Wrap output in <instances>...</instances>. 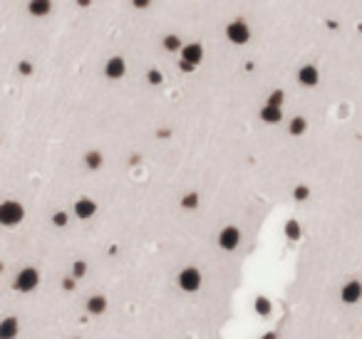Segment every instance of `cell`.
I'll return each mask as SVG.
<instances>
[{
  "instance_id": "cell-1",
  "label": "cell",
  "mask_w": 362,
  "mask_h": 339,
  "mask_svg": "<svg viewBox=\"0 0 362 339\" xmlns=\"http://www.w3.org/2000/svg\"><path fill=\"white\" fill-rule=\"evenodd\" d=\"M22 218H25V208L20 206L18 201H3L0 203V226L13 228L22 223Z\"/></svg>"
},
{
  "instance_id": "cell-2",
  "label": "cell",
  "mask_w": 362,
  "mask_h": 339,
  "mask_svg": "<svg viewBox=\"0 0 362 339\" xmlns=\"http://www.w3.org/2000/svg\"><path fill=\"white\" fill-rule=\"evenodd\" d=\"M226 38H229V42H233V45H246L248 40H250V27H248V22L241 18L231 20L229 25H226Z\"/></svg>"
},
{
  "instance_id": "cell-3",
  "label": "cell",
  "mask_w": 362,
  "mask_h": 339,
  "mask_svg": "<svg viewBox=\"0 0 362 339\" xmlns=\"http://www.w3.org/2000/svg\"><path fill=\"white\" fill-rule=\"evenodd\" d=\"M38 285H40V272L38 270H35V267H22L18 275H15L13 287H15L18 292H33Z\"/></svg>"
},
{
  "instance_id": "cell-4",
  "label": "cell",
  "mask_w": 362,
  "mask_h": 339,
  "mask_svg": "<svg viewBox=\"0 0 362 339\" xmlns=\"http://www.w3.org/2000/svg\"><path fill=\"white\" fill-rule=\"evenodd\" d=\"M179 287L184 292H196L201 287V272H199V267H184L179 272Z\"/></svg>"
},
{
  "instance_id": "cell-5",
  "label": "cell",
  "mask_w": 362,
  "mask_h": 339,
  "mask_svg": "<svg viewBox=\"0 0 362 339\" xmlns=\"http://www.w3.org/2000/svg\"><path fill=\"white\" fill-rule=\"evenodd\" d=\"M340 300L345 304H357L362 300V283L360 280H347V283L340 287Z\"/></svg>"
},
{
  "instance_id": "cell-6",
  "label": "cell",
  "mask_w": 362,
  "mask_h": 339,
  "mask_svg": "<svg viewBox=\"0 0 362 339\" xmlns=\"http://www.w3.org/2000/svg\"><path fill=\"white\" fill-rule=\"evenodd\" d=\"M218 245L224 250H236L241 245V230L236 226H226L221 233H218Z\"/></svg>"
},
{
  "instance_id": "cell-7",
  "label": "cell",
  "mask_w": 362,
  "mask_h": 339,
  "mask_svg": "<svg viewBox=\"0 0 362 339\" xmlns=\"http://www.w3.org/2000/svg\"><path fill=\"white\" fill-rule=\"evenodd\" d=\"M104 75L107 79H122V77L127 75V62H124V57H109L107 59V65H104Z\"/></svg>"
},
{
  "instance_id": "cell-8",
  "label": "cell",
  "mask_w": 362,
  "mask_h": 339,
  "mask_svg": "<svg viewBox=\"0 0 362 339\" xmlns=\"http://www.w3.org/2000/svg\"><path fill=\"white\" fill-rule=\"evenodd\" d=\"M179 57H181V59H186V62H191L193 67H199V65H201V59H204V47H201L199 42H186V45L181 47Z\"/></svg>"
},
{
  "instance_id": "cell-9",
  "label": "cell",
  "mask_w": 362,
  "mask_h": 339,
  "mask_svg": "<svg viewBox=\"0 0 362 339\" xmlns=\"http://www.w3.org/2000/svg\"><path fill=\"white\" fill-rule=\"evenodd\" d=\"M298 82H300L303 87H318V82H320V70H318L315 65H303V67L298 70Z\"/></svg>"
},
{
  "instance_id": "cell-10",
  "label": "cell",
  "mask_w": 362,
  "mask_h": 339,
  "mask_svg": "<svg viewBox=\"0 0 362 339\" xmlns=\"http://www.w3.org/2000/svg\"><path fill=\"white\" fill-rule=\"evenodd\" d=\"M75 215L77 218H82V221H87V218H92L97 213V203L92 201V198H77L75 201Z\"/></svg>"
},
{
  "instance_id": "cell-11",
  "label": "cell",
  "mask_w": 362,
  "mask_h": 339,
  "mask_svg": "<svg viewBox=\"0 0 362 339\" xmlns=\"http://www.w3.org/2000/svg\"><path fill=\"white\" fill-rule=\"evenodd\" d=\"M20 332V322L18 317H5L0 322V339H15Z\"/></svg>"
},
{
  "instance_id": "cell-12",
  "label": "cell",
  "mask_w": 362,
  "mask_h": 339,
  "mask_svg": "<svg viewBox=\"0 0 362 339\" xmlns=\"http://www.w3.org/2000/svg\"><path fill=\"white\" fill-rule=\"evenodd\" d=\"M50 10H52V0H30L27 3V13L33 18H45V15H50Z\"/></svg>"
},
{
  "instance_id": "cell-13",
  "label": "cell",
  "mask_w": 362,
  "mask_h": 339,
  "mask_svg": "<svg viewBox=\"0 0 362 339\" xmlns=\"http://www.w3.org/2000/svg\"><path fill=\"white\" fill-rule=\"evenodd\" d=\"M283 119V107H275V104H268L261 109V121H266V124H278Z\"/></svg>"
},
{
  "instance_id": "cell-14",
  "label": "cell",
  "mask_w": 362,
  "mask_h": 339,
  "mask_svg": "<svg viewBox=\"0 0 362 339\" xmlns=\"http://www.w3.org/2000/svg\"><path fill=\"white\" fill-rule=\"evenodd\" d=\"M85 307H87L90 315H102V312L107 310V297H104V295H92Z\"/></svg>"
},
{
  "instance_id": "cell-15",
  "label": "cell",
  "mask_w": 362,
  "mask_h": 339,
  "mask_svg": "<svg viewBox=\"0 0 362 339\" xmlns=\"http://www.w3.org/2000/svg\"><path fill=\"white\" fill-rule=\"evenodd\" d=\"M305 132H308L305 116H293V119L288 121V134H290V136H303Z\"/></svg>"
},
{
  "instance_id": "cell-16",
  "label": "cell",
  "mask_w": 362,
  "mask_h": 339,
  "mask_svg": "<svg viewBox=\"0 0 362 339\" xmlns=\"http://www.w3.org/2000/svg\"><path fill=\"white\" fill-rule=\"evenodd\" d=\"M102 164H104V156H102L99 151H87V153H85V166L90 171H99Z\"/></svg>"
},
{
  "instance_id": "cell-17",
  "label": "cell",
  "mask_w": 362,
  "mask_h": 339,
  "mask_svg": "<svg viewBox=\"0 0 362 339\" xmlns=\"http://www.w3.org/2000/svg\"><path fill=\"white\" fill-rule=\"evenodd\" d=\"M161 45H164V50H166V52H181V47H184V42H181V38H179V35H174V33H169V35H164V40H161Z\"/></svg>"
},
{
  "instance_id": "cell-18",
  "label": "cell",
  "mask_w": 362,
  "mask_h": 339,
  "mask_svg": "<svg viewBox=\"0 0 362 339\" xmlns=\"http://www.w3.org/2000/svg\"><path fill=\"white\" fill-rule=\"evenodd\" d=\"M181 208H186V210H193V208H199V193H196V191L186 193V196L181 198Z\"/></svg>"
},
{
  "instance_id": "cell-19",
  "label": "cell",
  "mask_w": 362,
  "mask_h": 339,
  "mask_svg": "<svg viewBox=\"0 0 362 339\" xmlns=\"http://www.w3.org/2000/svg\"><path fill=\"white\" fill-rule=\"evenodd\" d=\"M286 235L290 238V240H298V238H300V223H298V221H288Z\"/></svg>"
},
{
  "instance_id": "cell-20",
  "label": "cell",
  "mask_w": 362,
  "mask_h": 339,
  "mask_svg": "<svg viewBox=\"0 0 362 339\" xmlns=\"http://www.w3.org/2000/svg\"><path fill=\"white\" fill-rule=\"evenodd\" d=\"M283 102H286V95H283L281 89H275V92H270V95H268V104H275V107H283Z\"/></svg>"
},
{
  "instance_id": "cell-21",
  "label": "cell",
  "mask_w": 362,
  "mask_h": 339,
  "mask_svg": "<svg viewBox=\"0 0 362 339\" xmlns=\"http://www.w3.org/2000/svg\"><path fill=\"white\" fill-rule=\"evenodd\" d=\"M85 272H87V263L77 260V263L72 265V278H75V280H79V278H85Z\"/></svg>"
},
{
  "instance_id": "cell-22",
  "label": "cell",
  "mask_w": 362,
  "mask_h": 339,
  "mask_svg": "<svg viewBox=\"0 0 362 339\" xmlns=\"http://www.w3.org/2000/svg\"><path fill=\"white\" fill-rule=\"evenodd\" d=\"M67 221H70V218H67V213H65V210H58V213L52 215V223H55L58 228H65L67 226Z\"/></svg>"
},
{
  "instance_id": "cell-23",
  "label": "cell",
  "mask_w": 362,
  "mask_h": 339,
  "mask_svg": "<svg viewBox=\"0 0 362 339\" xmlns=\"http://www.w3.org/2000/svg\"><path fill=\"white\" fill-rule=\"evenodd\" d=\"M256 310H258V315H268V312H270V302H268L266 297H258V300H256Z\"/></svg>"
},
{
  "instance_id": "cell-24",
  "label": "cell",
  "mask_w": 362,
  "mask_h": 339,
  "mask_svg": "<svg viewBox=\"0 0 362 339\" xmlns=\"http://www.w3.org/2000/svg\"><path fill=\"white\" fill-rule=\"evenodd\" d=\"M308 196H310V189H308V186H295V191H293V198H295V201H305Z\"/></svg>"
},
{
  "instance_id": "cell-25",
  "label": "cell",
  "mask_w": 362,
  "mask_h": 339,
  "mask_svg": "<svg viewBox=\"0 0 362 339\" xmlns=\"http://www.w3.org/2000/svg\"><path fill=\"white\" fill-rule=\"evenodd\" d=\"M147 79H149V84H161V82H164V75H161L159 70H149V72H147Z\"/></svg>"
},
{
  "instance_id": "cell-26",
  "label": "cell",
  "mask_w": 362,
  "mask_h": 339,
  "mask_svg": "<svg viewBox=\"0 0 362 339\" xmlns=\"http://www.w3.org/2000/svg\"><path fill=\"white\" fill-rule=\"evenodd\" d=\"M179 67H181L184 72H193V70H196V67H193L191 62H186V59H181V57H179Z\"/></svg>"
},
{
  "instance_id": "cell-27",
  "label": "cell",
  "mask_w": 362,
  "mask_h": 339,
  "mask_svg": "<svg viewBox=\"0 0 362 339\" xmlns=\"http://www.w3.org/2000/svg\"><path fill=\"white\" fill-rule=\"evenodd\" d=\"M18 70L22 72V75H30V72H33V65H30V62H20Z\"/></svg>"
},
{
  "instance_id": "cell-28",
  "label": "cell",
  "mask_w": 362,
  "mask_h": 339,
  "mask_svg": "<svg viewBox=\"0 0 362 339\" xmlns=\"http://www.w3.org/2000/svg\"><path fill=\"white\" fill-rule=\"evenodd\" d=\"M134 8H139V10H144V8H149L152 5V0H132Z\"/></svg>"
},
{
  "instance_id": "cell-29",
  "label": "cell",
  "mask_w": 362,
  "mask_h": 339,
  "mask_svg": "<svg viewBox=\"0 0 362 339\" xmlns=\"http://www.w3.org/2000/svg\"><path fill=\"white\" fill-rule=\"evenodd\" d=\"M62 285H65V290H72V287H75V278H67Z\"/></svg>"
},
{
  "instance_id": "cell-30",
  "label": "cell",
  "mask_w": 362,
  "mask_h": 339,
  "mask_svg": "<svg viewBox=\"0 0 362 339\" xmlns=\"http://www.w3.org/2000/svg\"><path fill=\"white\" fill-rule=\"evenodd\" d=\"M90 3H92V0H77V5H82V8H87Z\"/></svg>"
},
{
  "instance_id": "cell-31",
  "label": "cell",
  "mask_w": 362,
  "mask_h": 339,
  "mask_svg": "<svg viewBox=\"0 0 362 339\" xmlns=\"http://www.w3.org/2000/svg\"><path fill=\"white\" fill-rule=\"evenodd\" d=\"M0 272H3V263H0Z\"/></svg>"
}]
</instances>
